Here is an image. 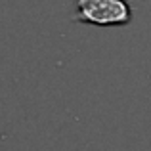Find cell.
I'll return each mask as SVG.
<instances>
[{"label": "cell", "mask_w": 151, "mask_h": 151, "mask_svg": "<svg viewBox=\"0 0 151 151\" xmlns=\"http://www.w3.org/2000/svg\"><path fill=\"white\" fill-rule=\"evenodd\" d=\"M73 21L96 27H122L132 21L126 0H77Z\"/></svg>", "instance_id": "1"}]
</instances>
